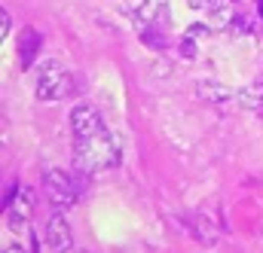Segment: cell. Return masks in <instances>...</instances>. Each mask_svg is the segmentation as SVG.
Wrapping results in <instances>:
<instances>
[{
	"instance_id": "obj_5",
	"label": "cell",
	"mask_w": 263,
	"mask_h": 253,
	"mask_svg": "<svg viewBox=\"0 0 263 253\" xmlns=\"http://www.w3.org/2000/svg\"><path fill=\"white\" fill-rule=\"evenodd\" d=\"M46 244L55 253H70L73 250V235H70V226H67L65 214L55 210L46 223Z\"/></svg>"
},
{
	"instance_id": "obj_2",
	"label": "cell",
	"mask_w": 263,
	"mask_h": 253,
	"mask_svg": "<svg viewBox=\"0 0 263 253\" xmlns=\"http://www.w3.org/2000/svg\"><path fill=\"white\" fill-rule=\"evenodd\" d=\"M73 92V79L59 61H43L37 73V98L40 101H62Z\"/></svg>"
},
{
	"instance_id": "obj_11",
	"label": "cell",
	"mask_w": 263,
	"mask_h": 253,
	"mask_svg": "<svg viewBox=\"0 0 263 253\" xmlns=\"http://www.w3.org/2000/svg\"><path fill=\"white\" fill-rule=\"evenodd\" d=\"M196 95L199 98H205V101H214V104H223V101L233 98V92H230L227 86H220V82H199Z\"/></svg>"
},
{
	"instance_id": "obj_15",
	"label": "cell",
	"mask_w": 263,
	"mask_h": 253,
	"mask_svg": "<svg viewBox=\"0 0 263 253\" xmlns=\"http://www.w3.org/2000/svg\"><path fill=\"white\" fill-rule=\"evenodd\" d=\"M3 253H25V250H22L18 244H9V247H6V250H3Z\"/></svg>"
},
{
	"instance_id": "obj_1",
	"label": "cell",
	"mask_w": 263,
	"mask_h": 253,
	"mask_svg": "<svg viewBox=\"0 0 263 253\" xmlns=\"http://www.w3.org/2000/svg\"><path fill=\"white\" fill-rule=\"evenodd\" d=\"M120 159H123V140L107 128L89 137H73V165L80 174H98L117 168Z\"/></svg>"
},
{
	"instance_id": "obj_4",
	"label": "cell",
	"mask_w": 263,
	"mask_h": 253,
	"mask_svg": "<svg viewBox=\"0 0 263 253\" xmlns=\"http://www.w3.org/2000/svg\"><path fill=\"white\" fill-rule=\"evenodd\" d=\"M43 189L49 195V204L65 214L67 207L80 198V180L65 174V171H46L43 174Z\"/></svg>"
},
{
	"instance_id": "obj_3",
	"label": "cell",
	"mask_w": 263,
	"mask_h": 253,
	"mask_svg": "<svg viewBox=\"0 0 263 253\" xmlns=\"http://www.w3.org/2000/svg\"><path fill=\"white\" fill-rule=\"evenodd\" d=\"M3 207H6V223L9 229H25L34 217V192L28 186H18V183H9V189L3 195Z\"/></svg>"
},
{
	"instance_id": "obj_13",
	"label": "cell",
	"mask_w": 263,
	"mask_h": 253,
	"mask_svg": "<svg viewBox=\"0 0 263 253\" xmlns=\"http://www.w3.org/2000/svg\"><path fill=\"white\" fill-rule=\"evenodd\" d=\"M9 28H12V18H9V12H0V40L9 34Z\"/></svg>"
},
{
	"instance_id": "obj_17",
	"label": "cell",
	"mask_w": 263,
	"mask_h": 253,
	"mask_svg": "<svg viewBox=\"0 0 263 253\" xmlns=\"http://www.w3.org/2000/svg\"><path fill=\"white\" fill-rule=\"evenodd\" d=\"M70 253H89V250H70Z\"/></svg>"
},
{
	"instance_id": "obj_16",
	"label": "cell",
	"mask_w": 263,
	"mask_h": 253,
	"mask_svg": "<svg viewBox=\"0 0 263 253\" xmlns=\"http://www.w3.org/2000/svg\"><path fill=\"white\" fill-rule=\"evenodd\" d=\"M257 12H260V15H263V0H260V3H257Z\"/></svg>"
},
{
	"instance_id": "obj_14",
	"label": "cell",
	"mask_w": 263,
	"mask_h": 253,
	"mask_svg": "<svg viewBox=\"0 0 263 253\" xmlns=\"http://www.w3.org/2000/svg\"><path fill=\"white\" fill-rule=\"evenodd\" d=\"M187 3H190L193 9H208V6H211L214 0H187Z\"/></svg>"
},
{
	"instance_id": "obj_9",
	"label": "cell",
	"mask_w": 263,
	"mask_h": 253,
	"mask_svg": "<svg viewBox=\"0 0 263 253\" xmlns=\"http://www.w3.org/2000/svg\"><path fill=\"white\" fill-rule=\"evenodd\" d=\"M233 3H236V0H214V3L205 9L211 28H227V25L236 22V9H233Z\"/></svg>"
},
{
	"instance_id": "obj_10",
	"label": "cell",
	"mask_w": 263,
	"mask_h": 253,
	"mask_svg": "<svg viewBox=\"0 0 263 253\" xmlns=\"http://www.w3.org/2000/svg\"><path fill=\"white\" fill-rule=\"evenodd\" d=\"M239 104H242L245 110L263 113V79H257L251 89H242V92H239Z\"/></svg>"
},
{
	"instance_id": "obj_7",
	"label": "cell",
	"mask_w": 263,
	"mask_h": 253,
	"mask_svg": "<svg viewBox=\"0 0 263 253\" xmlns=\"http://www.w3.org/2000/svg\"><path fill=\"white\" fill-rule=\"evenodd\" d=\"M123 9L132 15L135 25H153L156 15L165 12V0H123Z\"/></svg>"
},
{
	"instance_id": "obj_6",
	"label": "cell",
	"mask_w": 263,
	"mask_h": 253,
	"mask_svg": "<svg viewBox=\"0 0 263 253\" xmlns=\"http://www.w3.org/2000/svg\"><path fill=\"white\" fill-rule=\"evenodd\" d=\"M70 128H73V137H89V134L101 131L104 122H101V113L92 104H77L70 110Z\"/></svg>"
},
{
	"instance_id": "obj_12",
	"label": "cell",
	"mask_w": 263,
	"mask_h": 253,
	"mask_svg": "<svg viewBox=\"0 0 263 253\" xmlns=\"http://www.w3.org/2000/svg\"><path fill=\"white\" fill-rule=\"evenodd\" d=\"M205 37H208V28H205V25H190L184 40H190V43H199V40H205Z\"/></svg>"
},
{
	"instance_id": "obj_8",
	"label": "cell",
	"mask_w": 263,
	"mask_h": 253,
	"mask_svg": "<svg viewBox=\"0 0 263 253\" xmlns=\"http://www.w3.org/2000/svg\"><path fill=\"white\" fill-rule=\"evenodd\" d=\"M37 49H40V34L34 31V28H25L22 34H18V61L22 67L28 70L34 58H37Z\"/></svg>"
}]
</instances>
